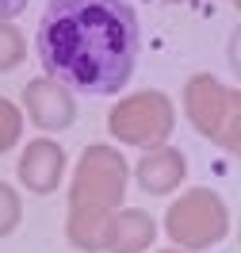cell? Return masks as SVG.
I'll list each match as a JSON object with an SVG mask.
<instances>
[{
    "label": "cell",
    "instance_id": "9a60e30c",
    "mask_svg": "<svg viewBox=\"0 0 241 253\" xmlns=\"http://www.w3.org/2000/svg\"><path fill=\"white\" fill-rule=\"evenodd\" d=\"M172 4H184V0H172Z\"/></svg>",
    "mask_w": 241,
    "mask_h": 253
},
{
    "label": "cell",
    "instance_id": "6da1fadb",
    "mask_svg": "<svg viewBox=\"0 0 241 253\" xmlns=\"http://www.w3.org/2000/svg\"><path fill=\"white\" fill-rule=\"evenodd\" d=\"M142 46L138 12L127 0H50L34 50L50 81L84 96H115L134 77Z\"/></svg>",
    "mask_w": 241,
    "mask_h": 253
},
{
    "label": "cell",
    "instance_id": "8fae6325",
    "mask_svg": "<svg viewBox=\"0 0 241 253\" xmlns=\"http://www.w3.org/2000/svg\"><path fill=\"white\" fill-rule=\"evenodd\" d=\"M19 134H23V111L8 96H0V154H8L19 142Z\"/></svg>",
    "mask_w": 241,
    "mask_h": 253
},
{
    "label": "cell",
    "instance_id": "ba28073f",
    "mask_svg": "<svg viewBox=\"0 0 241 253\" xmlns=\"http://www.w3.org/2000/svg\"><path fill=\"white\" fill-rule=\"evenodd\" d=\"M184 176H188V161L180 154L176 146H153V150H145V158L134 165V180H138V188L149 192V196H169V192H176L184 184Z\"/></svg>",
    "mask_w": 241,
    "mask_h": 253
},
{
    "label": "cell",
    "instance_id": "3957f363",
    "mask_svg": "<svg viewBox=\"0 0 241 253\" xmlns=\"http://www.w3.org/2000/svg\"><path fill=\"white\" fill-rule=\"evenodd\" d=\"M184 111L192 126L222 146L226 154H241V92L210 73H195L184 84Z\"/></svg>",
    "mask_w": 241,
    "mask_h": 253
},
{
    "label": "cell",
    "instance_id": "52a82bcc",
    "mask_svg": "<svg viewBox=\"0 0 241 253\" xmlns=\"http://www.w3.org/2000/svg\"><path fill=\"white\" fill-rule=\"evenodd\" d=\"M19 184L34 196H50V192L62 188L65 180V150L54 138H34V142L23 146V154H19Z\"/></svg>",
    "mask_w": 241,
    "mask_h": 253
},
{
    "label": "cell",
    "instance_id": "9c48e42d",
    "mask_svg": "<svg viewBox=\"0 0 241 253\" xmlns=\"http://www.w3.org/2000/svg\"><path fill=\"white\" fill-rule=\"evenodd\" d=\"M157 238V222L142 207H119L111 219V238H107V253H145Z\"/></svg>",
    "mask_w": 241,
    "mask_h": 253
},
{
    "label": "cell",
    "instance_id": "277c9868",
    "mask_svg": "<svg viewBox=\"0 0 241 253\" xmlns=\"http://www.w3.org/2000/svg\"><path fill=\"white\" fill-rule=\"evenodd\" d=\"M165 234L184 253L210 250L230 234V211L214 188H188L165 215Z\"/></svg>",
    "mask_w": 241,
    "mask_h": 253
},
{
    "label": "cell",
    "instance_id": "5bb4252c",
    "mask_svg": "<svg viewBox=\"0 0 241 253\" xmlns=\"http://www.w3.org/2000/svg\"><path fill=\"white\" fill-rule=\"evenodd\" d=\"M161 253H184V250H161Z\"/></svg>",
    "mask_w": 241,
    "mask_h": 253
},
{
    "label": "cell",
    "instance_id": "5b68a950",
    "mask_svg": "<svg viewBox=\"0 0 241 253\" xmlns=\"http://www.w3.org/2000/svg\"><path fill=\"white\" fill-rule=\"evenodd\" d=\"M172 123H176V108L157 88H142V92L119 100L107 115L111 138H119L127 146H142V150L165 146V138L172 134Z\"/></svg>",
    "mask_w": 241,
    "mask_h": 253
},
{
    "label": "cell",
    "instance_id": "7a4b0ae2",
    "mask_svg": "<svg viewBox=\"0 0 241 253\" xmlns=\"http://www.w3.org/2000/svg\"><path fill=\"white\" fill-rule=\"evenodd\" d=\"M130 165L115 146H88L73 173L65 238L84 253H100L111 238V219L127 200Z\"/></svg>",
    "mask_w": 241,
    "mask_h": 253
},
{
    "label": "cell",
    "instance_id": "7c38bea8",
    "mask_svg": "<svg viewBox=\"0 0 241 253\" xmlns=\"http://www.w3.org/2000/svg\"><path fill=\"white\" fill-rule=\"evenodd\" d=\"M19 219H23V200H19V192L12 184L0 180V238L12 234L19 226Z\"/></svg>",
    "mask_w": 241,
    "mask_h": 253
},
{
    "label": "cell",
    "instance_id": "30bf717a",
    "mask_svg": "<svg viewBox=\"0 0 241 253\" xmlns=\"http://www.w3.org/2000/svg\"><path fill=\"white\" fill-rule=\"evenodd\" d=\"M23 58H27V42H23V31H19L16 23L0 19V73H4V69H16Z\"/></svg>",
    "mask_w": 241,
    "mask_h": 253
},
{
    "label": "cell",
    "instance_id": "8992f818",
    "mask_svg": "<svg viewBox=\"0 0 241 253\" xmlns=\"http://www.w3.org/2000/svg\"><path fill=\"white\" fill-rule=\"evenodd\" d=\"M19 111H27V119H31L38 130H46V134L65 130V126H73V119H77L73 92L62 88L58 81H50V77L27 81V88H23V108Z\"/></svg>",
    "mask_w": 241,
    "mask_h": 253
},
{
    "label": "cell",
    "instance_id": "4fadbf2b",
    "mask_svg": "<svg viewBox=\"0 0 241 253\" xmlns=\"http://www.w3.org/2000/svg\"><path fill=\"white\" fill-rule=\"evenodd\" d=\"M31 0H0V19H12V16H19L23 8H27Z\"/></svg>",
    "mask_w": 241,
    "mask_h": 253
}]
</instances>
